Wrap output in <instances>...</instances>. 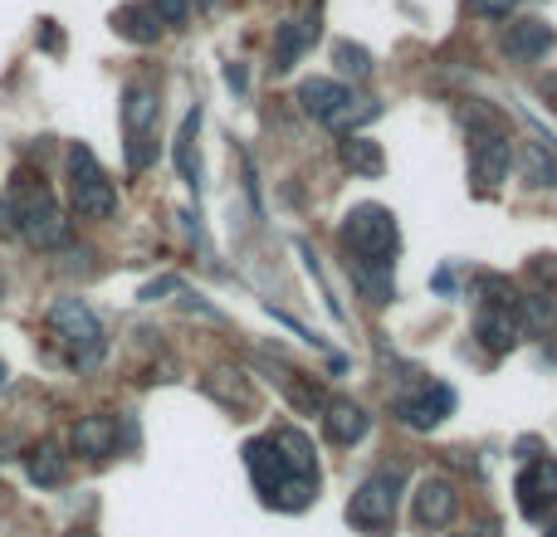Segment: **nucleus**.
Segmentation results:
<instances>
[{
    "label": "nucleus",
    "mask_w": 557,
    "mask_h": 537,
    "mask_svg": "<svg viewBox=\"0 0 557 537\" xmlns=\"http://www.w3.org/2000/svg\"><path fill=\"white\" fill-rule=\"evenodd\" d=\"M5 201H10V211H15V235L29 245V250H59V245H69L64 211H59V201L35 182V176H15Z\"/></svg>",
    "instance_id": "obj_1"
},
{
    "label": "nucleus",
    "mask_w": 557,
    "mask_h": 537,
    "mask_svg": "<svg viewBox=\"0 0 557 537\" xmlns=\"http://www.w3.org/2000/svg\"><path fill=\"white\" fill-rule=\"evenodd\" d=\"M343 245L352 254L357 268H376V274H392L396 250H401V235L386 205H357L343 221Z\"/></svg>",
    "instance_id": "obj_2"
},
{
    "label": "nucleus",
    "mask_w": 557,
    "mask_h": 537,
    "mask_svg": "<svg viewBox=\"0 0 557 537\" xmlns=\"http://www.w3.org/2000/svg\"><path fill=\"white\" fill-rule=\"evenodd\" d=\"M298 108H304L313 123L333 127V133H352L357 123H367V117L382 113L376 98L352 93L343 78H304V84H298Z\"/></svg>",
    "instance_id": "obj_3"
},
{
    "label": "nucleus",
    "mask_w": 557,
    "mask_h": 537,
    "mask_svg": "<svg viewBox=\"0 0 557 537\" xmlns=\"http://www.w3.org/2000/svg\"><path fill=\"white\" fill-rule=\"evenodd\" d=\"M49 333L59 337V347L69 352V362L74 366H94L98 357H103V327H98V317L88 313L84 298H54L45 313Z\"/></svg>",
    "instance_id": "obj_4"
},
{
    "label": "nucleus",
    "mask_w": 557,
    "mask_h": 537,
    "mask_svg": "<svg viewBox=\"0 0 557 537\" xmlns=\"http://www.w3.org/2000/svg\"><path fill=\"white\" fill-rule=\"evenodd\" d=\"M401 489H406V474L401 470H372V479H362L357 484V494H352V503H347V523L352 528H362V533H392V523H396V509H401Z\"/></svg>",
    "instance_id": "obj_5"
},
{
    "label": "nucleus",
    "mask_w": 557,
    "mask_h": 537,
    "mask_svg": "<svg viewBox=\"0 0 557 537\" xmlns=\"http://www.w3.org/2000/svg\"><path fill=\"white\" fill-rule=\"evenodd\" d=\"M64 172H69V201H74V211L84 215V221H108V215L117 211L113 182H108V172L98 166V157L88 152L84 142L69 147Z\"/></svg>",
    "instance_id": "obj_6"
},
{
    "label": "nucleus",
    "mask_w": 557,
    "mask_h": 537,
    "mask_svg": "<svg viewBox=\"0 0 557 537\" xmlns=\"http://www.w3.org/2000/svg\"><path fill=\"white\" fill-rule=\"evenodd\" d=\"M157 117H162L157 88L127 84L123 88V127H127V166H133V172H147V166L157 162Z\"/></svg>",
    "instance_id": "obj_7"
},
{
    "label": "nucleus",
    "mask_w": 557,
    "mask_h": 537,
    "mask_svg": "<svg viewBox=\"0 0 557 537\" xmlns=\"http://www.w3.org/2000/svg\"><path fill=\"white\" fill-rule=\"evenodd\" d=\"M318 20H323V0H298L294 15L278 20V29H274V54H270V68H274V74H288V68H294L298 59L313 49Z\"/></svg>",
    "instance_id": "obj_8"
},
{
    "label": "nucleus",
    "mask_w": 557,
    "mask_h": 537,
    "mask_svg": "<svg viewBox=\"0 0 557 537\" xmlns=\"http://www.w3.org/2000/svg\"><path fill=\"white\" fill-rule=\"evenodd\" d=\"M523 298V294H519ZM519 298H484L480 303V317H474V337H480L484 347H490L494 357L513 352V347L523 342V313H519Z\"/></svg>",
    "instance_id": "obj_9"
},
{
    "label": "nucleus",
    "mask_w": 557,
    "mask_h": 537,
    "mask_svg": "<svg viewBox=\"0 0 557 537\" xmlns=\"http://www.w3.org/2000/svg\"><path fill=\"white\" fill-rule=\"evenodd\" d=\"M450 411H455V391L445 382H421L416 396H401V401H396V421L411 425V430H435Z\"/></svg>",
    "instance_id": "obj_10"
},
{
    "label": "nucleus",
    "mask_w": 557,
    "mask_h": 537,
    "mask_svg": "<svg viewBox=\"0 0 557 537\" xmlns=\"http://www.w3.org/2000/svg\"><path fill=\"white\" fill-rule=\"evenodd\" d=\"M206 396H211L215 405H225L231 415H250L255 405H260L255 376H250V372H240L235 362H215L211 372H206Z\"/></svg>",
    "instance_id": "obj_11"
},
{
    "label": "nucleus",
    "mask_w": 557,
    "mask_h": 537,
    "mask_svg": "<svg viewBox=\"0 0 557 537\" xmlns=\"http://www.w3.org/2000/svg\"><path fill=\"white\" fill-rule=\"evenodd\" d=\"M455 509H460V499H455V484L445 479V474L421 479V489L411 494V523H416V528H425V533L450 528Z\"/></svg>",
    "instance_id": "obj_12"
},
{
    "label": "nucleus",
    "mask_w": 557,
    "mask_h": 537,
    "mask_svg": "<svg viewBox=\"0 0 557 537\" xmlns=\"http://www.w3.org/2000/svg\"><path fill=\"white\" fill-rule=\"evenodd\" d=\"M553 509H557V460L539 454L519 474V513L523 519H548Z\"/></svg>",
    "instance_id": "obj_13"
},
{
    "label": "nucleus",
    "mask_w": 557,
    "mask_h": 537,
    "mask_svg": "<svg viewBox=\"0 0 557 537\" xmlns=\"http://www.w3.org/2000/svg\"><path fill=\"white\" fill-rule=\"evenodd\" d=\"M553 45H557L553 25L539 15H523L504 29V54H509L513 64H539L543 54H553Z\"/></svg>",
    "instance_id": "obj_14"
},
{
    "label": "nucleus",
    "mask_w": 557,
    "mask_h": 537,
    "mask_svg": "<svg viewBox=\"0 0 557 537\" xmlns=\"http://www.w3.org/2000/svg\"><path fill=\"white\" fill-rule=\"evenodd\" d=\"M69 450L84 454V460H108L117 450V415H108V411L78 415L74 430H69Z\"/></svg>",
    "instance_id": "obj_15"
},
{
    "label": "nucleus",
    "mask_w": 557,
    "mask_h": 537,
    "mask_svg": "<svg viewBox=\"0 0 557 537\" xmlns=\"http://www.w3.org/2000/svg\"><path fill=\"white\" fill-rule=\"evenodd\" d=\"M372 430V415L362 411L357 401H327L323 405V435L327 445H337V450H352L362 435Z\"/></svg>",
    "instance_id": "obj_16"
},
{
    "label": "nucleus",
    "mask_w": 557,
    "mask_h": 537,
    "mask_svg": "<svg viewBox=\"0 0 557 537\" xmlns=\"http://www.w3.org/2000/svg\"><path fill=\"white\" fill-rule=\"evenodd\" d=\"M245 470H250V479H255V489H260V499H270L278 484L288 479V470H284V460H278V450H274L270 435H264V440H250V445H245Z\"/></svg>",
    "instance_id": "obj_17"
},
{
    "label": "nucleus",
    "mask_w": 557,
    "mask_h": 537,
    "mask_svg": "<svg viewBox=\"0 0 557 537\" xmlns=\"http://www.w3.org/2000/svg\"><path fill=\"white\" fill-rule=\"evenodd\" d=\"M201 108H191V113L182 117V133H176V147H172V162L176 172H182V182L191 186V191H201Z\"/></svg>",
    "instance_id": "obj_18"
},
{
    "label": "nucleus",
    "mask_w": 557,
    "mask_h": 537,
    "mask_svg": "<svg viewBox=\"0 0 557 537\" xmlns=\"http://www.w3.org/2000/svg\"><path fill=\"white\" fill-rule=\"evenodd\" d=\"M270 440H274V450H278V460H284V470H288V474H304V479H318L313 440H308V435L298 430V425H284V430H274Z\"/></svg>",
    "instance_id": "obj_19"
},
{
    "label": "nucleus",
    "mask_w": 557,
    "mask_h": 537,
    "mask_svg": "<svg viewBox=\"0 0 557 537\" xmlns=\"http://www.w3.org/2000/svg\"><path fill=\"white\" fill-rule=\"evenodd\" d=\"M337 162H343L352 176H382L386 172L382 147L367 142V137H357V133H347L343 142H337Z\"/></svg>",
    "instance_id": "obj_20"
},
{
    "label": "nucleus",
    "mask_w": 557,
    "mask_h": 537,
    "mask_svg": "<svg viewBox=\"0 0 557 537\" xmlns=\"http://www.w3.org/2000/svg\"><path fill=\"white\" fill-rule=\"evenodd\" d=\"M113 29L123 39H133V45H157V35H162V25H157V15L147 10V0H133V5H123L113 15Z\"/></svg>",
    "instance_id": "obj_21"
},
{
    "label": "nucleus",
    "mask_w": 557,
    "mask_h": 537,
    "mask_svg": "<svg viewBox=\"0 0 557 537\" xmlns=\"http://www.w3.org/2000/svg\"><path fill=\"white\" fill-rule=\"evenodd\" d=\"M25 474L29 484H39V489H59L64 484V454H59V445H35V450L25 454Z\"/></svg>",
    "instance_id": "obj_22"
},
{
    "label": "nucleus",
    "mask_w": 557,
    "mask_h": 537,
    "mask_svg": "<svg viewBox=\"0 0 557 537\" xmlns=\"http://www.w3.org/2000/svg\"><path fill=\"white\" fill-rule=\"evenodd\" d=\"M519 166H523V182L539 186V191H548V186H557V157H553L543 142H529V147H523Z\"/></svg>",
    "instance_id": "obj_23"
},
{
    "label": "nucleus",
    "mask_w": 557,
    "mask_h": 537,
    "mask_svg": "<svg viewBox=\"0 0 557 537\" xmlns=\"http://www.w3.org/2000/svg\"><path fill=\"white\" fill-rule=\"evenodd\" d=\"M284 396H288V405H294L298 415H323V405H327L323 391H318L304 372H284Z\"/></svg>",
    "instance_id": "obj_24"
},
{
    "label": "nucleus",
    "mask_w": 557,
    "mask_h": 537,
    "mask_svg": "<svg viewBox=\"0 0 557 537\" xmlns=\"http://www.w3.org/2000/svg\"><path fill=\"white\" fill-rule=\"evenodd\" d=\"M333 64L343 68L347 78H367V74H372V54H367L362 45H352V39H333Z\"/></svg>",
    "instance_id": "obj_25"
},
{
    "label": "nucleus",
    "mask_w": 557,
    "mask_h": 537,
    "mask_svg": "<svg viewBox=\"0 0 557 537\" xmlns=\"http://www.w3.org/2000/svg\"><path fill=\"white\" fill-rule=\"evenodd\" d=\"M147 10L157 15L162 29H182L186 20H191V5H186V0H147Z\"/></svg>",
    "instance_id": "obj_26"
},
{
    "label": "nucleus",
    "mask_w": 557,
    "mask_h": 537,
    "mask_svg": "<svg viewBox=\"0 0 557 537\" xmlns=\"http://www.w3.org/2000/svg\"><path fill=\"white\" fill-rule=\"evenodd\" d=\"M513 5H519V0H465V10H470L474 20H509Z\"/></svg>",
    "instance_id": "obj_27"
},
{
    "label": "nucleus",
    "mask_w": 557,
    "mask_h": 537,
    "mask_svg": "<svg viewBox=\"0 0 557 537\" xmlns=\"http://www.w3.org/2000/svg\"><path fill=\"white\" fill-rule=\"evenodd\" d=\"M529 274L539 278L543 288H553V294H557V254H533V260H529Z\"/></svg>",
    "instance_id": "obj_28"
},
{
    "label": "nucleus",
    "mask_w": 557,
    "mask_h": 537,
    "mask_svg": "<svg viewBox=\"0 0 557 537\" xmlns=\"http://www.w3.org/2000/svg\"><path fill=\"white\" fill-rule=\"evenodd\" d=\"M176 288H182V278H157V284H147V288H143V294H137V298H143V303H152V298H162V294H176Z\"/></svg>",
    "instance_id": "obj_29"
},
{
    "label": "nucleus",
    "mask_w": 557,
    "mask_h": 537,
    "mask_svg": "<svg viewBox=\"0 0 557 537\" xmlns=\"http://www.w3.org/2000/svg\"><path fill=\"white\" fill-rule=\"evenodd\" d=\"M0 235H15V211H10V201H0Z\"/></svg>",
    "instance_id": "obj_30"
},
{
    "label": "nucleus",
    "mask_w": 557,
    "mask_h": 537,
    "mask_svg": "<svg viewBox=\"0 0 557 537\" xmlns=\"http://www.w3.org/2000/svg\"><path fill=\"white\" fill-rule=\"evenodd\" d=\"M39 45H45V49H59V45H64V39L54 35V25H49V20H45V29H39Z\"/></svg>",
    "instance_id": "obj_31"
},
{
    "label": "nucleus",
    "mask_w": 557,
    "mask_h": 537,
    "mask_svg": "<svg viewBox=\"0 0 557 537\" xmlns=\"http://www.w3.org/2000/svg\"><path fill=\"white\" fill-rule=\"evenodd\" d=\"M499 528H470V533H455V537H494Z\"/></svg>",
    "instance_id": "obj_32"
},
{
    "label": "nucleus",
    "mask_w": 557,
    "mask_h": 537,
    "mask_svg": "<svg viewBox=\"0 0 557 537\" xmlns=\"http://www.w3.org/2000/svg\"><path fill=\"white\" fill-rule=\"evenodd\" d=\"M64 537H98V533H88V528H74V533H64Z\"/></svg>",
    "instance_id": "obj_33"
},
{
    "label": "nucleus",
    "mask_w": 557,
    "mask_h": 537,
    "mask_svg": "<svg viewBox=\"0 0 557 537\" xmlns=\"http://www.w3.org/2000/svg\"><path fill=\"white\" fill-rule=\"evenodd\" d=\"M5 376H10V372H5V362H0V386H5Z\"/></svg>",
    "instance_id": "obj_34"
},
{
    "label": "nucleus",
    "mask_w": 557,
    "mask_h": 537,
    "mask_svg": "<svg viewBox=\"0 0 557 537\" xmlns=\"http://www.w3.org/2000/svg\"><path fill=\"white\" fill-rule=\"evenodd\" d=\"M548 537H557V523H553V528H548Z\"/></svg>",
    "instance_id": "obj_35"
}]
</instances>
